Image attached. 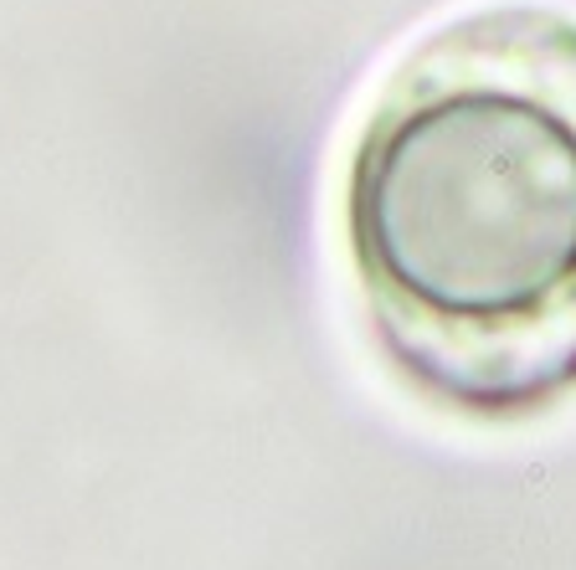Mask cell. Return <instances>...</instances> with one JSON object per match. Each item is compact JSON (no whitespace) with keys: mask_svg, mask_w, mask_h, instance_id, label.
<instances>
[{"mask_svg":"<svg viewBox=\"0 0 576 570\" xmlns=\"http://www.w3.org/2000/svg\"><path fill=\"white\" fill-rule=\"evenodd\" d=\"M340 226L381 349L458 412L576 385V11L489 0L381 72Z\"/></svg>","mask_w":576,"mask_h":570,"instance_id":"1","label":"cell"}]
</instances>
